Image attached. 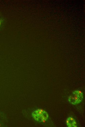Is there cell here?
Here are the masks:
<instances>
[{"mask_svg": "<svg viewBox=\"0 0 85 127\" xmlns=\"http://www.w3.org/2000/svg\"><path fill=\"white\" fill-rule=\"evenodd\" d=\"M32 116L37 121L44 122L48 119V115L45 111L41 109H37L32 113Z\"/></svg>", "mask_w": 85, "mask_h": 127, "instance_id": "6da1fadb", "label": "cell"}, {"mask_svg": "<svg viewBox=\"0 0 85 127\" xmlns=\"http://www.w3.org/2000/svg\"><path fill=\"white\" fill-rule=\"evenodd\" d=\"M83 98V93L80 91L76 90L72 93V95L69 97V102L74 105H76L81 102Z\"/></svg>", "mask_w": 85, "mask_h": 127, "instance_id": "7a4b0ae2", "label": "cell"}, {"mask_svg": "<svg viewBox=\"0 0 85 127\" xmlns=\"http://www.w3.org/2000/svg\"><path fill=\"white\" fill-rule=\"evenodd\" d=\"M67 126L69 127H76L77 124L75 120L71 117H69L67 119L66 121Z\"/></svg>", "mask_w": 85, "mask_h": 127, "instance_id": "3957f363", "label": "cell"}, {"mask_svg": "<svg viewBox=\"0 0 85 127\" xmlns=\"http://www.w3.org/2000/svg\"><path fill=\"white\" fill-rule=\"evenodd\" d=\"M0 24H1V22H0Z\"/></svg>", "mask_w": 85, "mask_h": 127, "instance_id": "277c9868", "label": "cell"}]
</instances>
